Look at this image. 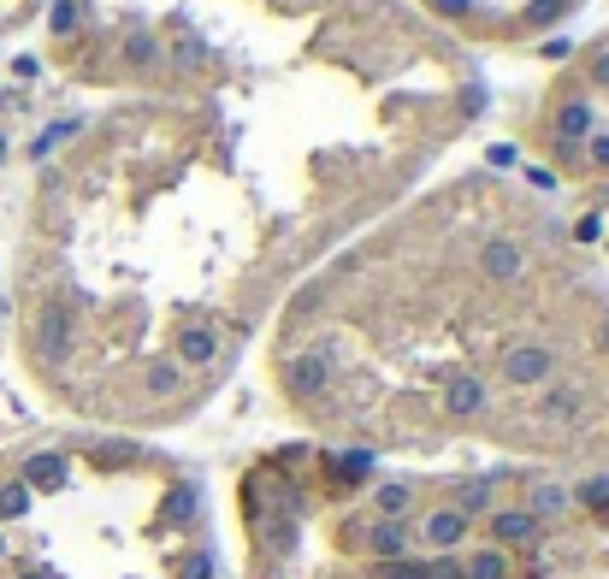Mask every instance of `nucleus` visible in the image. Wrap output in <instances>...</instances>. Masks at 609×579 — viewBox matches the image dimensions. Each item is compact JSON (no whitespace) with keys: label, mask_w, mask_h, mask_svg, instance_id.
<instances>
[{"label":"nucleus","mask_w":609,"mask_h":579,"mask_svg":"<svg viewBox=\"0 0 609 579\" xmlns=\"http://www.w3.org/2000/svg\"><path fill=\"white\" fill-rule=\"evenodd\" d=\"M550 130H556L562 142L586 136V130H592V101H586V95H562V101H556V113H550Z\"/></svg>","instance_id":"1"}]
</instances>
